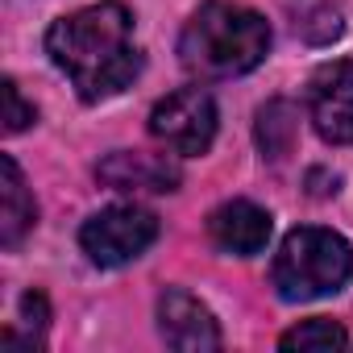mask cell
Listing matches in <instances>:
<instances>
[{
	"label": "cell",
	"mask_w": 353,
	"mask_h": 353,
	"mask_svg": "<svg viewBox=\"0 0 353 353\" xmlns=\"http://www.w3.org/2000/svg\"><path fill=\"white\" fill-rule=\"evenodd\" d=\"M46 54L75 83L83 104L112 100L141 75L133 13L121 0H100V5L59 17L46 30Z\"/></svg>",
	"instance_id": "cell-1"
},
{
	"label": "cell",
	"mask_w": 353,
	"mask_h": 353,
	"mask_svg": "<svg viewBox=\"0 0 353 353\" xmlns=\"http://www.w3.org/2000/svg\"><path fill=\"white\" fill-rule=\"evenodd\" d=\"M270 50V26L262 13L229 0H208L179 34V63L196 79H233L254 71Z\"/></svg>",
	"instance_id": "cell-2"
},
{
	"label": "cell",
	"mask_w": 353,
	"mask_h": 353,
	"mask_svg": "<svg viewBox=\"0 0 353 353\" xmlns=\"http://www.w3.org/2000/svg\"><path fill=\"white\" fill-rule=\"evenodd\" d=\"M349 274H353V245L320 225L291 229L270 266V283L287 303H312L336 295L349 283Z\"/></svg>",
	"instance_id": "cell-3"
},
{
	"label": "cell",
	"mask_w": 353,
	"mask_h": 353,
	"mask_svg": "<svg viewBox=\"0 0 353 353\" xmlns=\"http://www.w3.org/2000/svg\"><path fill=\"white\" fill-rule=\"evenodd\" d=\"M150 137L179 158L208 154L216 141V100L208 88H179L162 96L150 112Z\"/></svg>",
	"instance_id": "cell-4"
},
{
	"label": "cell",
	"mask_w": 353,
	"mask_h": 353,
	"mask_svg": "<svg viewBox=\"0 0 353 353\" xmlns=\"http://www.w3.org/2000/svg\"><path fill=\"white\" fill-rule=\"evenodd\" d=\"M158 241V216L150 208L137 204H117L96 212L83 229H79V245L96 266H125L133 258H141L150 245Z\"/></svg>",
	"instance_id": "cell-5"
},
{
	"label": "cell",
	"mask_w": 353,
	"mask_h": 353,
	"mask_svg": "<svg viewBox=\"0 0 353 353\" xmlns=\"http://www.w3.org/2000/svg\"><path fill=\"white\" fill-rule=\"evenodd\" d=\"M307 117L328 145H353V59L324 63L307 79Z\"/></svg>",
	"instance_id": "cell-6"
},
{
	"label": "cell",
	"mask_w": 353,
	"mask_h": 353,
	"mask_svg": "<svg viewBox=\"0 0 353 353\" xmlns=\"http://www.w3.org/2000/svg\"><path fill=\"white\" fill-rule=\"evenodd\" d=\"M158 332L170 349L179 353H204V349H221V324L208 312V303H200L192 291L183 287H166L158 295Z\"/></svg>",
	"instance_id": "cell-7"
},
{
	"label": "cell",
	"mask_w": 353,
	"mask_h": 353,
	"mask_svg": "<svg viewBox=\"0 0 353 353\" xmlns=\"http://www.w3.org/2000/svg\"><path fill=\"white\" fill-rule=\"evenodd\" d=\"M96 179L108 183L112 192H141V196H162L179 188V166L166 154H145V150H117L96 166Z\"/></svg>",
	"instance_id": "cell-8"
},
{
	"label": "cell",
	"mask_w": 353,
	"mask_h": 353,
	"mask_svg": "<svg viewBox=\"0 0 353 353\" xmlns=\"http://www.w3.org/2000/svg\"><path fill=\"white\" fill-rule=\"evenodd\" d=\"M270 229H274L270 212L258 208V204H250V200H229V204H221V208L208 216V237H212V245H216L221 254H233V258H254V254H262L266 241H270Z\"/></svg>",
	"instance_id": "cell-9"
},
{
	"label": "cell",
	"mask_w": 353,
	"mask_h": 353,
	"mask_svg": "<svg viewBox=\"0 0 353 353\" xmlns=\"http://www.w3.org/2000/svg\"><path fill=\"white\" fill-rule=\"evenodd\" d=\"M38 221V204L26 188V174L13 154L0 158V245H17Z\"/></svg>",
	"instance_id": "cell-10"
},
{
	"label": "cell",
	"mask_w": 353,
	"mask_h": 353,
	"mask_svg": "<svg viewBox=\"0 0 353 353\" xmlns=\"http://www.w3.org/2000/svg\"><path fill=\"white\" fill-rule=\"evenodd\" d=\"M295 141V108L287 100H270L258 112V145L266 150V158H283Z\"/></svg>",
	"instance_id": "cell-11"
},
{
	"label": "cell",
	"mask_w": 353,
	"mask_h": 353,
	"mask_svg": "<svg viewBox=\"0 0 353 353\" xmlns=\"http://www.w3.org/2000/svg\"><path fill=\"white\" fill-rule=\"evenodd\" d=\"M279 345H283V349H341V345H349V332H345L336 320L316 316V320H303V324L287 328V332L279 336Z\"/></svg>",
	"instance_id": "cell-12"
},
{
	"label": "cell",
	"mask_w": 353,
	"mask_h": 353,
	"mask_svg": "<svg viewBox=\"0 0 353 353\" xmlns=\"http://www.w3.org/2000/svg\"><path fill=\"white\" fill-rule=\"evenodd\" d=\"M295 30L303 34V38H312V42H332V38H341V13H336V5H328V0H312V9H303L299 5V13H295Z\"/></svg>",
	"instance_id": "cell-13"
},
{
	"label": "cell",
	"mask_w": 353,
	"mask_h": 353,
	"mask_svg": "<svg viewBox=\"0 0 353 353\" xmlns=\"http://www.w3.org/2000/svg\"><path fill=\"white\" fill-rule=\"evenodd\" d=\"M0 92H5V133H21V129H30L38 112H34V104L21 100V88H17L13 79H5V83H0Z\"/></svg>",
	"instance_id": "cell-14"
}]
</instances>
